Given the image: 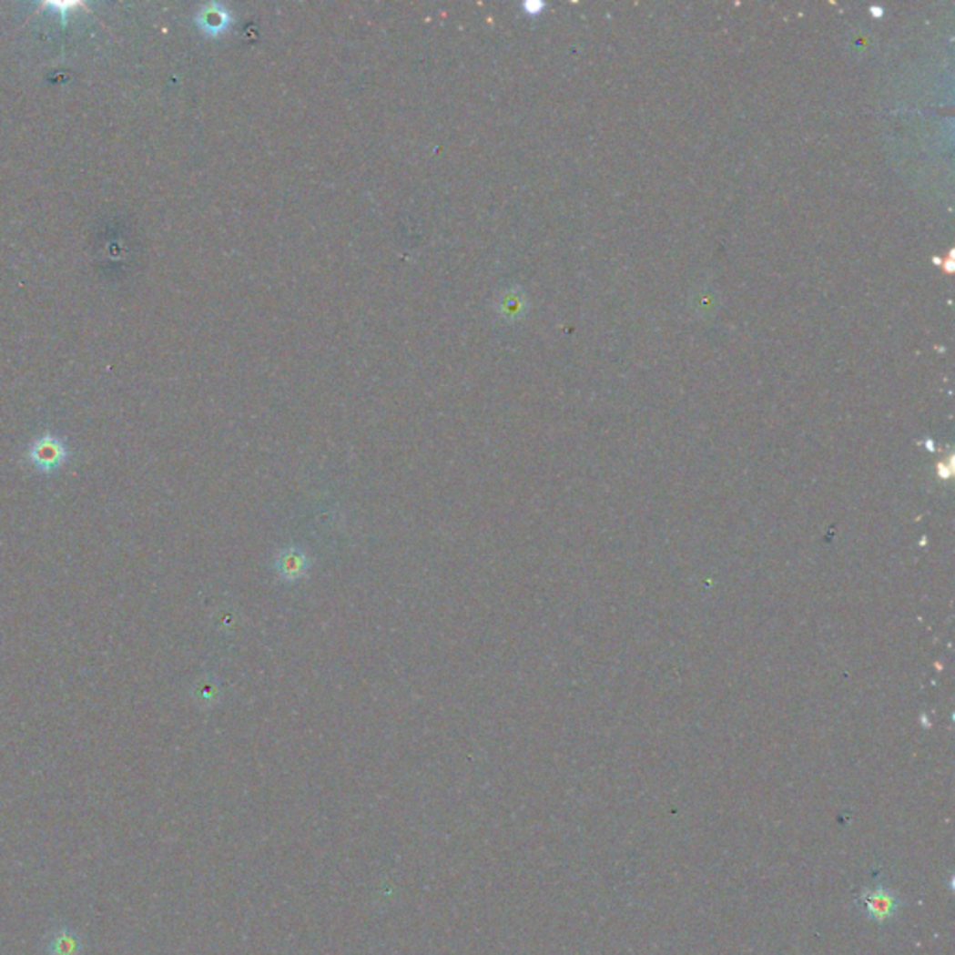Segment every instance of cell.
<instances>
[{"label": "cell", "mask_w": 955, "mask_h": 955, "mask_svg": "<svg viewBox=\"0 0 955 955\" xmlns=\"http://www.w3.org/2000/svg\"><path fill=\"white\" fill-rule=\"evenodd\" d=\"M871 12L875 14V17H879V14H881V15H883V10H879V8H871Z\"/></svg>", "instance_id": "8992f818"}, {"label": "cell", "mask_w": 955, "mask_h": 955, "mask_svg": "<svg viewBox=\"0 0 955 955\" xmlns=\"http://www.w3.org/2000/svg\"><path fill=\"white\" fill-rule=\"evenodd\" d=\"M228 19L230 17H228V12L220 5H206L197 15V25L204 34L215 36L226 28Z\"/></svg>", "instance_id": "277c9868"}, {"label": "cell", "mask_w": 955, "mask_h": 955, "mask_svg": "<svg viewBox=\"0 0 955 955\" xmlns=\"http://www.w3.org/2000/svg\"><path fill=\"white\" fill-rule=\"evenodd\" d=\"M81 942L69 930L58 928L47 937V955H79Z\"/></svg>", "instance_id": "5b68a950"}, {"label": "cell", "mask_w": 955, "mask_h": 955, "mask_svg": "<svg viewBox=\"0 0 955 955\" xmlns=\"http://www.w3.org/2000/svg\"><path fill=\"white\" fill-rule=\"evenodd\" d=\"M28 457L34 467L42 471H53L64 463L67 457V450L64 442L55 435H42L36 439L30 446Z\"/></svg>", "instance_id": "7a4b0ae2"}, {"label": "cell", "mask_w": 955, "mask_h": 955, "mask_svg": "<svg viewBox=\"0 0 955 955\" xmlns=\"http://www.w3.org/2000/svg\"><path fill=\"white\" fill-rule=\"evenodd\" d=\"M309 569V558L300 549L288 547L282 549L277 556V571L279 575L286 581H297L304 575V571Z\"/></svg>", "instance_id": "3957f363"}, {"label": "cell", "mask_w": 955, "mask_h": 955, "mask_svg": "<svg viewBox=\"0 0 955 955\" xmlns=\"http://www.w3.org/2000/svg\"><path fill=\"white\" fill-rule=\"evenodd\" d=\"M858 907L864 910L869 920L883 924L892 920L901 909V901L896 892L885 887H873L864 890L858 896Z\"/></svg>", "instance_id": "6da1fadb"}]
</instances>
